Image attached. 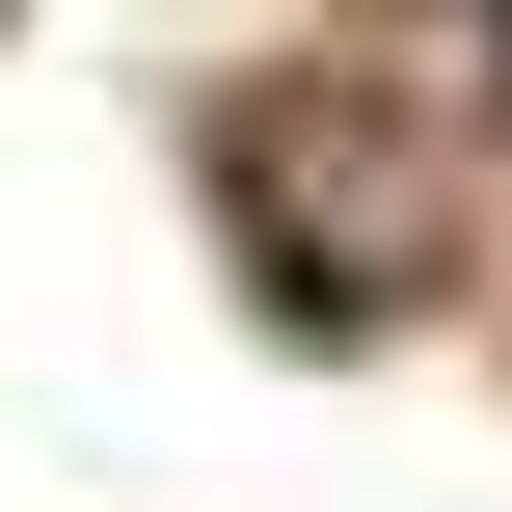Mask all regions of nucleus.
I'll use <instances>...</instances> for the list:
<instances>
[{
	"label": "nucleus",
	"mask_w": 512,
	"mask_h": 512,
	"mask_svg": "<svg viewBox=\"0 0 512 512\" xmlns=\"http://www.w3.org/2000/svg\"><path fill=\"white\" fill-rule=\"evenodd\" d=\"M486 27H512V0H486Z\"/></svg>",
	"instance_id": "f257e3e1"
}]
</instances>
